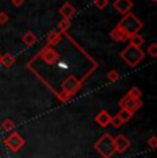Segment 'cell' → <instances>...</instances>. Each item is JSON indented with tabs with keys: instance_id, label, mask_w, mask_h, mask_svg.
<instances>
[{
	"instance_id": "6da1fadb",
	"label": "cell",
	"mask_w": 157,
	"mask_h": 158,
	"mask_svg": "<svg viewBox=\"0 0 157 158\" xmlns=\"http://www.w3.org/2000/svg\"><path fill=\"white\" fill-rule=\"evenodd\" d=\"M142 28H143V22L138 17H135V14L128 11V13L124 14L121 21L114 26V29L109 33V36L113 41L123 43V41L128 40L129 36L139 33Z\"/></svg>"
},
{
	"instance_id": "7a4b0ae2",
	"label": "cell",
	"mask_w": 157,
	"mask_h": 158,
	"mask_svg": "<svg viewBox=\"0 0 157 158\" xmlns=\"http://www.w3.org/2000/svg\"><path fill=\"white\" fill-rule=\"evenodd\" d=\"M120 58L124 60L129 68H135V66H138L142 60H143L145 52L141 50V47L129 43L124 50L120 52Z\"/></svg>"
},
{
	"instance_id": "3957f363",
	"label": "cell",
	"mask_w": 157,
	"mask_h": 158,
	"mask_svg": "<svg viewBox=\"0 0 157 158\" xmlns=\"http://www.w3.org/2000/svg\"><path fill=\"white\" fill-rule=\"evenodd\" d=\"M94 148L98 151L99 156L104 158H110L114 154V140L110 133H104L101 138L94 143Z\"/></svg>"
},
{
	"instance_id": "277c9868",
	"label": "cell",
	"mask_w": 157,
	"mask_h": 158,
	"mask_svg": "<svg viewBox=\"0 0 157 158\" xmlns=\"http://www.w3.org/2000/svg\"><path fill=\"white\" fill-rule=\"evenodd\" d=\"M81 85H83L81 80H78V78H76L73 74H70L61 83V91L65 94H68V95L72 98L77 91L81 89Z\"/></svg>"
},
{
	"instance_id": "5b68a950",
	"label": "cell",
	"mask_w": 157,
	"mask_h": 158,
	"mask_svg": "<svg viewBox=\"0 0 157 158\" xmlns=\"http://www.w3.org/2000/svg\"><path fill=\"white\" fill-rule=\"evenodd\" d=\"M36 58H40L47 66H53L58 62L59 54H58V51L54 50L53 45H46L44 48H41L40 52L36 55Z\"/></svg>"
},
{
	"instance_id": "8992f818",
	"label": "cell",
	"mask_w": 157,
	"mask_h": 158,
	"mask_svg": "<svg viewBox=\"0 0 157 158\" xmlns=\"http://www.w3.org/2000/svg\"><path fill=\"white\" fill-rule=\"evenodd\" d=\"M4 144L7 146V148H10L11 151L18 153V151L25 146V139H23L18 132H13V133H10V135L6 138Z\"/></svg>"
},
{
	"instance_id": "52a82bcc",
	"label": "cell",
	"mask_w": 157,
	"mask_h": 158,
	"mask_svg": "<svg viewBox=\"0 0 157 158\" xmlns=\"http://www.w3.org/2000/svg\"><path fill=\"white\" fill-rule=\"evenodd\" d=\"M119 106H120V109L123 107V109H127V110L132 111V113H135V111H138L142 107V99L141 98H132V96H129L128 94H127L124 98L120 99Z\"/></svg>"
},
{
	"instance_id": "ba28073f",
	"label": "cell",
	"mask_w": 157,
	"mask_h": 158,
	"mask_svg": "<svg viewBox=\"0 0 157 158\" xmlns=\"http://www.w3.org/2000/svg\"><path fill=\"white\" fill-rule=\"evenodd\" d=\"M113 140H114V153L124 154L125 151L131 147V140H129L125 135H123V133L114 136Z\"/></svg>"
},
{
	"instance_id": "9c48e42d",
	"label": "cell",
	"mask_w": 157,
	"mask_h": 158,
	"mask_svg": "<svg viewBox=\"0 0 157 158\" xmlns=\"http://www.w3.org/2000/svg\"><path fill=\"white\" fill-rule=\"evenodd\" d=\"M113 7L116 8V11L124 15L125 13L131 11V8L134 7V3H132V0H116L113 3Z\"/></svg>"
},
{
	"instance_id": "30bf717a",
	"label": "cell",
	"mask_w": 157,
	"mask_h": 158,
	"mask_svg": "<svg viewBox=\"0 0 157 158\" xmlns=\"http://www.w3.org/2000/svg\"><path fill=\"white\" fill-rule=\"evenodd\" d=\"M110 118H112V115L106 110H102L95 115V123L98 125H101L102 128H105V127H108L110 124Z\"/></svg>"
},
{
	"instance_id": "8fae6325",
	"label": "cell",
	"mask_w": 157,
	"mask_h": 158,
	"mask_svg": "<svg viewBox=\"0 0 157 158\" xmlns=\"http://www.w3.org/2000/svg\"><path fill=\"white\" fill-rule=\"evenodd\" d=\"M59 14H61L62 18H72L76 14V8L70 3H63L61 6V8H59Z\"/></svg>"
},
{
	"instance_id": "7c38bea8",
	"label": "cell",
	"mask_w": 157,
	"mask_h": 158,
	"mask_svg": "<svg viewBox=\"0 0 157 158\" xmlns=\"http://www.w3.org/2000/svg\"><path fill=\"white\" fill-rule=\"evenodd\" d=\"M61 37H62V33L58 32V30H51L50 33L47 35V45H57L61 41Z\"/></svg>"
},
{
	"instance_id": "4fadbf2b",
	"label": "cell",
	"mask_w": 157,
	"mask_h": 158,
	"mask_svg": "<svg viewBox=\"0 0 157 158\" xmlns=\"http://www.w3.org/2000/svg\"><path fill=\"white\" fill-rule=\"evenodd\" d=\"M22 41L25 45H28V47H32V45L36 44V41H37V37H36V35L33 32H26L25 35L22 36Z\"/></svg>"
},
{
	"instance_id": "5bb4252c",
	"label": "cell",
	"mask_w": 157,
	"mask_h": 158,
	"mask_svg": "<svg viewBox=\"0 0 157 158\" xmlns=\"http://www.w3.org/2000/svg\"><path fill=\"white\" fill-rule=\"evenodd\" d=\"M70 28V18H62L58 22V26H57V30L61 33H65L66 30Z\"/></svg>"
},
{
	"instance_id": "9a60e30c",
	"label": "cell",
	"mask_w": 157,
	"mask_h": 158,
	"mask_svg": "<svg viewBox=\"0 0 157 158\" xmlns=\"http://www.w3.org/2000/svg\"><path fill=\"white\" fill-rule=\"evenodd\" d=\"M14 63H15V56H14L13 54L7 52V54L3 55V62H2L3 66H6V68H11Z\"/></svg>"
},
{
	"instance_id": "2e32d148",
	"label": "cell",
	"mask_w": 157,
	"mask_h": 158,
	"mask_svg": "<svg viewBox=\"0 0 157 158\" xmlns=\"http://www.w3.org/2000/svg\"><path fill=\"white\" fill-rule=\"evenodd\" d=\"M128 40H129V43H131V44L138 45V47H141V45L145 43V39L142 37V36L139 35V33H135V35L129 36V37H128Z\"/></svg>"
},
{
	"instance_id": "e0dca14e",
	"label": "cell",
	"mask_w": 157,
	"mask_h": 158,
	"mask_svg": "<svg viewBox=\"0 0 157 158\" xmlns=\"http://www.w3.org/2000/svg\"><path fill=\"white\" fill-rule=\"evenodd\" d=\"M117 115H119L120 118H121V121L123 123H127V121H129L132 118V115H134V113L132 111H129V110H127V109H123L121 107V110L117 113Z\"/></svg>"
},
{
	"instance_id": "ac0fdd59",
	"label": "cell",
	"mask_w": 157,
	"mask_h": 158,
	"mask_svg": "<svg viewBox=\"0 0 157 158\" xmlns=\"http://www.w3.org/2000/svg\"><path fill=\"white\" fill-rule=\"evenodd\" d=\"M14 127H15V124H14V121L11 120V118H6V120H3V123H2L3 131H7V132H10V131L14 129Z\"/></svg>"
},
{
	"instance_id": "d6986e66",
	"label": "cell",
	"mask_w": 157,
	"mask_h": 158,
	"mask_svg": "<svg viewBox=\"0 0 157 158\" xmlns=\"http://www.w3.org/2000/svg\"><path fill=\"white\" fill-rule=\"evenodd\" d=\"M108 80L110 81V83H116V81L120 80V73L117 70H110L109 73H108Z\"/></svg>"
},
{
	"instance_id": "ffe728a7",
	"label": "cell",
	"mask_w": 157,
	"mask_h": 158,
	"mask_svg": "<svg viewBox=\"0 0 157 158\" xmlns=\"http://www.w3.org/2000/svg\"><path fill=\"white\" fill-rule=\"evenodd\" d=\"M110 124H112V127H113V128H121L123 127V121H121V118L119 117V115H114V117H112L110 118Z\"/></svg>"
},
{
	"instance_id": "44dd1931",
	"label": "cell",
	"mask_w": 157,
	"mask_h": 158,
	"mask_svg": "<svg viewBox=\"0 0 157 158\" xmlns=\"http://www.w3.org/2000/svg\"><path fill=\"white\" fill-rule=\"evenodd\" d=\"M109 4V0H94V6L98 10H104L106 8V6Z\"/></svg>"
},
{
	"instance_id": "7402d4cb",
	"label": "cell",
	"mask_w": 157,
	"mask_h": 158,
	"mask_svg": "<svg viewBox=\"0 0 157 158\" xmlns=\"http://www.w3.org/2000/svg\"><path fill=\"white\" fill-rule=\"evenodd\" d=\"M127 94H128L129 96H132V98H141V96H142L141 89H139V88H137V87H132Z\"/></svg>"
},
{
	"instance_id": "603a6c76",
	"label": "cell",
	"mask_w": 157,
	"mask_h": 158,
	"mask_svg": "<svg viewBox=\"0 0 157 158\" xmlns=\"http://www.w3.org/2000/svg\"><path fill=\"white\" fill-rule=\"evenodd\" d=\"M147 54H149L152 58L157 56V44L156 43H152L149 47H147Z\"/></svg>"
},
{
	"instance_id": "cb8c5ba5",
	"label": "cell",
	"mask_w": 157,
	"mask_h": 158,
	"mask_svg": "<svg viewBox=\"0 0 157 158\" xmlns=\"http://www.w3.org/2000/svg\"><path fill=\"white\" fill-rule=\"evenodd\" d=\"M147 146L152 148H156L157 147V136H152V138L147 140Z\"/></svg>"
},
{
	"instance_id": "d4e9b609",
	"label": "cell",
	"mask_w": 157,
	"mask_h": 158,
	"mask_svg": "<svg viewBox=\"0 0 157 158\" xmlns=\"http://www.w3.org/2000/svg\"><path fill=\"white\" fill-rule=\"evenodd\" d=\"M8 21V15H7V13H0V23H6Z\"/></svg>"
},
{
	"instance_id": "484cf974",
	"label": "cell",
	"mask_w": 157,
	"mask_h": 158,
	"mask_svg": "<svg viewBox=\"0 0 157 158\" xmlns=\"http://www.w3.org/2000/svg\"><path fill=\"white\" fill-rule=\"evenodd\" d=\"M23 3H25V0H11V4L14 7H21V6H23Z\"/></svg>"
},
{
	"instance_id": "4316f807",
	"label": "cell",
	"mask_w": 157,
	"mask_h": 158,
	"mask_svg": "<svg viewBox=\"0 0 157 158\" xmlns=\"http://www.w3.org/2000/svg\"><path fill=\"white\" fill-rule=\"evenodd\" d=\"M2 62H3V55L0 54V65H2Z\"/></svg>"
},
{
	"instance_id": "83f0119b",
	"label": "cell",
	"mask_w": 157,
	"mask_h": 158,
	"mask_svg": "<svg viewBox=\"0 0 157 158\" xmlns=\"http://www.w3.org/2000/svg\"><path fill=\"white\" fill-rule=\"evenodd\" d=\"M152 2H153V3H156V2H157V0H152Z\"/></svg>"
},
{
	"instance_id": "f1b7e54d",
	"label": "cell",
	"mask_w": 157,
	"mask_h": 158,
	"mask_svg": "<svg viewBox=\"0 0 157 158\" xmlns=\"http://www.w3.org/2000/svg\"><path fill=\"white\" fill-rule=\"evenodd\" d=\"M0 142H2V139H0Z\"/></svg>"
}]
</instances>
